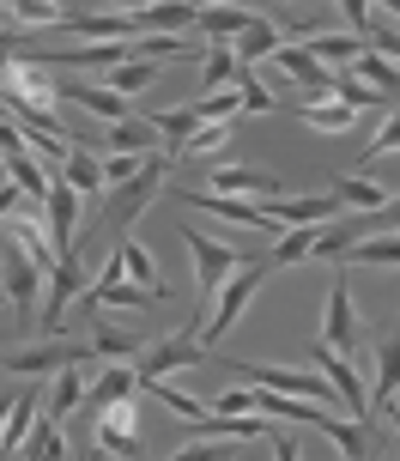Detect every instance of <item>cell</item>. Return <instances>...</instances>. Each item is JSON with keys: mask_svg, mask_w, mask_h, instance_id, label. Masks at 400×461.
<instances>
[{"mask_svg": "<svg viewBox=\"0 0 400 461\" xmlns=\"http://www.w3.org/2000/svg\"><path fill=\"white\" fill-rule=\"evenodd\" d=\"M170 164H176V158H170L164 146H158V152H146V164H140V170H134L128 183H116L110 194H103V201H97V219H110L116 230H128V225H134V219H140L146 207H152V201H158V188H164Z\"/></svg>", "mask_w": 400, "mask_h": 461, "instance_id": "6da1fadb", "label": "cell"}, {"mask_svg": "<svg viewBox=\"0 0 400 461\" xmlns=\"http://www.w3.org/2000/svg\"><path fill=\"white\" fill-rule=\"evenodd\" d=\"M267 279V255H255V261H243L225 285H218V298H212V310H207V322L194 328L200 334V346H212V340H225L236 322H243V310H249V298H255V285Z\"/></svg>", "mask_w": 400, "mask_h": 461, "instance_id": "7a4b0ae2", "label": "cell"}, {"mask_svg": "<svg viewBox=\"0 0 400 461\" xmlns=\"http://www.w3.org/2000/svg\"><path fill=\"white\" fill-rule=\"evenodd\" d=\"M0 279H6V298H13V316L19 328H37V303H43V279L49 267L24 249L19 237H6V255H0Z\"/></svg>", "mask_w": 400, "mask_h": 461, "instance_id": "3957f363", "label": "cell"}, {"mask_svg": "<svg viewBox=\"0 0 400 461\" xmlns=\"http://www.w3.org/2000/svg\"><path fill=\"white\" fill-rule=\"evenodd\" d=\"M182 243H189L194 255V285H200V310H212V298H218V285L243 267V261H255L249 249H231V243H218V237H207V230L182 225Z\"/></svg>", "mask_w": 400, "mask_h": 461, "instance_id": "277c9868", "label": "cell"}, {"mask_svg": "<svg viewBox=\"0 0 400 461\" xmlns=\"http://www.w3.org/2000/svg\"><path fill=\"white\" fill-rule=\"evenodd\" d=\"M207 358H212V352L194 340V328H176V334L152 340L140 358H134V365H140V389H146V383H170L176 370H194V365H207Z\"/></svg>", "mask_w": 400, "mask_h": 461, "instance_id": "5b68a950", "label": "cell"}, {"mask_svg": "<svg viewBox=\"0 0 400 461\" xmlns=\"http://www.w3.org/2000/svg\"><path fill=\"white\" fill-rule=\"evenodd\" d=\"M85 292V261H79V249L61 255L55 267H49L43 279V303H37V334H61V322H67V303Z\"/></svg>", "mask_w": 400, "mask_h": 461, "instance_id": "8992f818", "label": "cell"}, {"mask_svg": "<svg viewBox=\"0 0 400 461\" xmlns=\"http://www.w3.org/2000/svg\"><path fill=\"white\" fill-rule=\"evenodd\" d=\"M182 201L200 207V212H218V219H231V225H243V230H255V237H267V243L285 230L261 201H231V194H218V188H182Z\"/></svg>", "mask_w": 400, "mask_h": 461, "instance_id": "52a82bcc", "label": "cell"}, {"mask_svg": "<svg viewBox=\"0 0 400 461\" xmlns=\"http://www.w3.org/2000/svg\"><path fill=\"white\" fill-rule=\"evenodd\" d=\"M85 358H92V346H67L61 334H43L37 346H24V352L6 358V376H31L37 383V376H55L61 365H85Z\"/></svg>", "mask_w": 400, "mask_h": 461, "instance_id": "ba28073f", "label": "cell"}, {"mask_svg": "<svg viewBox=\"0 0 400 461\" xmlns=\"http://www.w3.org/2000/svg\"><path fill=\"white\" fill-rule=\"evenodd\" d=\"M92 456H146L140 443H134V394L128 401H110V407H97V443Z\"/></svg>", "mask_w": 400, "mask_h": 461, "instance_id": "9c48e42d", "label": "cell"}, {"mask_svg": "<svg viewBox=\"0 0 400 461\" xmlns=\"http://www.w3.org/2000/svg\"><path fill=\"white\" fill-rule=\"evenodd\" d=\"M55 97H73V104H79L85 115H97L103 128H110V122H128V115H134V104H128L121 92H110L103 79H55Z\"/></svg>", "mask_w": 400, "mask_h": 461, "instance_id": "30bf717a", "label": "cell"}, {"mask_svg": "<svg viewBox=\"0 0 400 461\" xmlns=\"http://www.w3.org/2000/svg\"><path fill=\"white\" fill-rule=\"evenodd\" d=\"M79 188L61 183V176H49V194H43V219H49V237H55V255H73V230H79Z\"/></svg>", "mask_w": 400, "mask_h": 461, "instance_id": "8fae6325", "label": "cell"}, {"mask_svg": "<svg viewBox=\"0 0 400 461\" xmlns=\"http://www.w3.org/2000/svg\"><path fill=\"white\" fill-rule=\"evenodd\" d=\"M322 346L333 352H358V303H352V285L346 279H333L328 285V310H322Z\"/></svg>", "mask_w": 400, "mask_h": 461, "instance_id": "7c38bea8", "label": "cell"}, {"mask_svg": "<svg viewBox=\"0 0 400 461\" xmlns=\"http://www.w3.org/2000/svg\"><path fill=\"white\" fill-rule=\"evenodd\" d=\"M316 370H322L333 389H340V401H346V413H352V419L370 413V383L358 376V365L346 358V352H333V346H316Z\"/></svg>", "mask_w": 400, "mask_h": 461, "instance_id": "4fadbf2b", "label": "cell"}, {"mask_svg": "<svg viewBox=\"0 0 400 461\" xmlns=\"http://www.w3.org/2000/svg\"><path fill=\"white\" fill-rule=\"evenodd\" d=\"M400 407V328L382 340L377 352V376H370V419H395Z\"/></svg>", "mask_w": 400, "mask_h": 461, "instance_id": "5bb4252c", "label": "cell"}, {"mask_svg": "<svg viewBox=\"0 0 400 461\" xmlns=\"http://www.w3.org/2000/svg\"><path fill=\"white\" fill-rule=\"evenodd\" d=\"M261 207L273 212L280 225H328V219H340V201H333V188L328 194H273V201H261Z\"/></svg>", "mask_w": 400, "mask_h": 461, "instance_id": "9a60e30c", "label": "cell"}, {"mask_svg": "<svg viewBox=\"0 0 400 461\" xmlns=\"http://www.w3.org/2000/svg\"><path fill=\"white\" fill-rule=\"evenodd\" d=\"M61 31H73V37H97V43H121V37H140V13H73V19H61Z\"/></svg>", "mask_w": 400, "mask_h": 461, "instance_id": "2e32d148", "label": "cell"}, {"mask_svg": "<svg viewBox=\"0 0 400 461\" xmlns=\"http://www.w3.org/2000/svg\"><path fill=\"white\" fill-rule=\"evenodd\" d=\"M85 394H92V376H85V365H61L55 376H49V389H43V413L67 425V413L85 401Z\"/></svg>", "mask_w": 400, "mask_h": 461, "instance_id": "e0dca14e", "label": "cell"}, {"mask_svg": "<svg viewBox=\"0 0 400 461\" xmlns=\"http://www.w3.org/2000/svg\"><path fill=\"white\" fill-rule=\"evenodd\" d=\"M207 188H218V194H261V201L285 194L280 176H273V170H255V164H225V170H212Z\"/></svg>", "mask_w": 400, "mask_h": 461, "instance_id": "ac0fdd59", "label": "cell"}, {"mask_svg": "<svg viewBox=\"0 0 400 461\" xmlns=\"http://www.w3.org/2000/svg\"><path fill=\"white\" fill-rule=\"evenodd\" d=\"M273 68H280L285 79H298L304 92H328V86H333V68H322L304 43H280V49H273Z\"/></svg>", "mask_w": 400, "mask_h": 461, "instance_id": "d6986e66", "label": "cell"}, {"mask_svg": "<svg viewBox=\"0 0 400 461\" xmlns=\"http://www.w3.org/2000/svg\"><path fill=\"white\" fill-rule=\"evenodd\" d=\"M79 298L92 303V310H152V292H146L140 279H128V274H116V279H97L92 292H79Z\"/></svg>", "mask_w": 400, "mask_h": 461, "instance_id": "ffe728a7", "label": "cell"}, {"mask_svg": "<svg viewBox=\"0 0 400 461\" xmlns=\"http://www.w3.org/2000/svg\"><path fill=\"white\" fill-rule=\"evenodd\" d=\"M280 43H285V24H273L267 13H261V19H249V24H243V31L231 37V49H236V61H243V68H255V61H273V49H280Z\"/></svg>", "mask_w": 400, "mask_h": 461, "instance_id": "44dd1931", "label": "cell"}, {"mask_svg": "<svg viewBox=\"0 0 400 461\" xmlns=\"http://www.w3.org/2000/svg\"><path fill=\"white\" fill-rule=\"evenodd\" d=\"M304 49L322 61V68L340 73V68H352L358 55L370 49V37H358V31H316V37H304Z\"/></svg>", "mask_w": 400, "mask_h": 461, "instance_id": "7402d4cb", "label": "cell"}, {"mask_svg": "<svg viewBox=\"0 0 400 461\" xmlns=\"http://www.w3.org/2000/svg\"><path fill=\"white\" fill-rule=\"evenodd\" d=\"M140 389V365L134 358H103V370L92 376V407H110V401H128V394Z\"/></svg>", "mask_w": 400, "mask_h": 461, "instance_id": "603a6c76", "label": "cell"}, {"mask_svg": "<svg viewBox=\"0 0 400 461\" xmlns=\"http://www.w3.org/2000/svg\"><path fill=\"white\" fill-rule=\"evenodd\" d=\"M37 413H43V389H19V394H13V413H6V425H0V431H6V438H0V461L24 449V438H31Z\"/></svg>", "mask_w": 400, "mask_h": 461, "instance_id": "cb8c5ba5", "label": "cell"}, {"mask_svg": "<svg viewBox=\"0 0 400 461\" xmlns=\"http://www.w3.org/2000/svg\"><path fill=\"white\" fill-rule=\"evenodd\" d=\"M249 19H261L249 0H218V6H200V13H194V24L207 31L212 43H231V37H236V31H243Z\"/></svg>", "mask_w": 400, "mask_h": 461, "instance_id": "d4e9b609", "label": "cell"}, {"mask_svg": "<svg viewBox=\"0 0 400 461\" xmlns=\"http://www.w3.org/2000/svg\"><path fill=\"white\" fill-rule=\"evenodd\" d=\"M55 176H61V183H73L85 201H103V188H110V183H103V158H97L92 146H73L67 164H61Z\"/></svg>", "mask_w": 400, "mask_h": 461, "instance_id": "484cf974", "label": "cell"}, {"mask_svg": "<svg viewBox=\"0 0 400 461\" xmlns=\"http://www.w3.org/2000/svg\"><path fill=\"white\" fill-rule=\"evenodd\" d=\"M298 122H304V128H316V134H352L358 110H352V104H340V97H333V104H322V92H316V97H304V104H298Z\"/></svg>", "mask_w": 400, "mask_h": 461, "instance_id": "4316f807", "label": "cell"}, {"mask_svg": "<svg viewBox=\"0 0 400 461\" xmlns=\"http://www.w3.org/2000/svg\"><path fill=\"white\" fill-rule=\"evenodd\" d=\"M116 255H121V274H128V279H140V285L152 292V298H170V279L158 274V267H152V255H146L140 243L128 237V230L116 237Z\"/></svg>", "mask_w": 400, "mask_h": 461, "instance_id": "83f0119b", "label": "cell"}, {"mask_svg": "<svg viewBox=\"0 0 400 461\" xmlns=\"http://www.w3.org/2000/svg\"><path fill=\"white\" fill-rule=\"evenodd\" d=\"M236 73H243V61H236L231 43H207V55H200V97L225 92V86H236Z\"/></svg>", "mask_w": 400, "mask_h": 461, "instance_id": "f1b7e54d", "label": "cell"}, {"mask_svg": "<svg viewBox=\"0 0 400 461\" xmlns=\"http://www.w3.org/2000/svg\"><path fill=\"white\" fill-rule=\"evenodd\" d=\"M388 194H395V188H377V183H364V176H333L340 212H377V207H388Z\"/></svg>", "mask_w": 400, "mask_h": 461, "instance_id": "f546056e", "label": "cell"}, {"mask_svg": "<svg viewBox=\"0 0 400 461\" xmlns=\"http://www.w3.org/2000/svg\"><path fill=\"white\" fill-rule=\"evenodd\" d=\"M352 267H400V230H382V237H358L352 249L340 255Z\"/></svg>", "mask_w": 400, "mask_h": 461, "instance_id": "4dcf8cb0", "label": "cell"}, {"mask_svg": "<svg viewBox=\"0 0 400 461\" xmlns=\"http://www.w3.org/2000/svg\"><path fill=\"white\" fill-rule=\"evenodd\" d=\"M103 86H110V92H121V97H140V92H152V86H158V61L134 55V61H121V68L103 73Z\"/></svg>", "mask_w": 400, "mask_h": 461, "instance_id": "1f68e13d", "label": "cell"}, {"mask_svg": "<svg viewBox=\"0 0 400 461\" xmlns=\"http://www.w3.org/2000/svg\"><path fill=\"white\" fill-rule=\"evenodd\" d=\"M140 352H146L140 334H128V328H116V322H103V316H97V328H92V358H140Z\"/></svg>", "mask_w": 400, "mask_h": 461, "instance_id": "d6a6232c", "label": "cell"}, {"mask_svg": "<svg viewBox=\"0 0 400 461\" xmlns=\"http://www.w3.org/2000/svg\"><path fill=\"white\" fill-rule=\"evenodd\" d=\"M304 255H316V225H285L273 237V249H267V267H291Z\"/></svg>", "mask_w": 400, "mask_h": 461, "instance_id": "836d02e7", "label": "cell"}, {"mask_svg": "<svg viewBox=\"0 0 400 461\" xmlns=\"http://www.w3.org/2000/svg\"><path fill=\"white\" fill-rule=\"evenodd\" d=\"M352 73H358V79H370V86H377V92L388 97V104H400V68L388 61V55H377V49H364V55L352 61Z\"/></svg>", "mask_w": 400, "mask_h": 461, "instance_id": "e575fe53", "label": "cell"}, {"mask_svg": "<svg viewBox=\"0 0 400 461\" xmlns=\"http://www.w3.org/2000/svg\"><path fill=\"white\" fill-rule=\"evenodd\" d=\"M152 122H140V115H128V122H110V128H103V146H110V152H152ZM158 146H164V140H158Z\"/></svg>", "mask_w": 400, "mask_h": 461, "instance_id": "d590c367", "label": "cell"}, {"mask_svg": "<svg viewBox=\"0 0 400 461\" xmlns=\"http://www.w3.org/2000/svg\"><path fill=\"white\" fill-rule=\"evenodd\" d=\"M328 97H340V104H352V110H377V104H388V97H382L377 86H370V79H358L352 68H340V73H333Z\"/></svg>", "mask_w": 400, "mask_h": 461, "instance_id": "8d00e7d4", "label": "cell"}, {"mask_svg": "<svg viewBox=\"0 0 400 461\" xmlns=\"http://www.w3.org/2000/svg\"><path fill=\"white\" fill-rule=\"evenodd\" d=\"M19 456H43V461H61L67 456V438H61V419L37 413V425H31V438H24Z\"/></svg>", "mask_w": 400, "mask_h": 461, "instance_id": "74e56055", "label": "cell"}, {"mask_svg": "<svg viewBox=\"0 0 400 461\" xmlns=\"http://www.w3.org/2000/svg\"><path fill=\"white\" fill-rule=\"evenodd\" d=\"M67 13H61V0H13L6 6V24L13 31H37V24H61Z\"/></svg>", "mask_w": 400, "mask_h": 461, "instance_id": "f35d334b", "label": "cell"}, {"mask_svg": "<svg viewBox=\"0 0 400 461\" xmlns=\"http://www.w3.org/2000/svg\"><path fill=\"white\" fill-rule=\"evenodd\" d=\"M189 24H194L189 0H152L140 13V31H189Z\"/></svg>", "mask_w": 400, "mask_h": 461, "instance_id": "ab89813d", "label": "cell"}, {"mask_svg": "<svg viewBox=\"0 0 400 461\" xmlns=\"http://www.w3.org/2000/svg\"><path fill=\"white\" fill-rule=\"evenodd\" d=\"M358 237H364V225H346V219H328V225H316V255H322V261H340V255L352 249Z\"/></svg>", "mask_w": 400, "mask_h": 461, "instance_id": "60d3db41", "label": "cell"}, {"mask_svg": "<svg viewBox=\"0 0 400 461\" xmlns=\"http://www.w3.org/2000/svg\"><path fill=\"white\" fill-rule=\"evenodd\" d=\"M6 170H13V183H19L24 194H37V201L49 194V164L37 158V152H13V158H6Z\"/></svg>", "mask_w": 400, "mask_h": 461, "instance_id": "b9f144b4", "label": "cell"}, {"mask_svg": "<svg viewBox=\"0 0 400 461\" xmlns=\"http://www.w3.org/2000/svg\"><path fill=\"white\" fill-rule=\"evenodd\" d=\"M6 237H19V243L37 255L43 267H55V261H61V255H55V237H49V225H37V219H13V225H6Z\"/></svg>", "mask_w": 400, "mask_h": 461, "instance_id": "7bdbcfd3", "label": "cell"}, {"mask_svg": "<svg viewBox=\"0 0 400 461\" xmlns=\"http://www.w3.org/2000/svg\"><path fill=\"white\" fill-rule=\"evenodd\" d=\"M194 115H200V122H236V115H243V92L225 86V92H212V97H194Z\"/></svg>", "mask_w": 400, "mask_h": 461, "instance_id": "ee69618b", "label": "cell"}, {"mask_svg": "<svg viewBox=\"0 0 400 461\" xmlns=\"http://www.w3.org/2000/svg\"><path fill=\"white\" fill-rule=\"evenodd\" d=\"M225 140H231V122H200L189 134V146H182V158H212Z\"/></svg>", "mask_w": 400, "mask_h": 461, "instance_id": "f6af8a7d", "label": "cell"}, {"mask_svg": "<svg viewBox=\"0 0 400 461\" xmlns=\"http://www.w3.org/2000/svg\"><path fill=\"white\" fill-rule=\"evenodd\" d=\"M236 92H243V110H255V115H267V110H273V104H280V97L267 92V86H261V79H255V73H249V68L236 73Z\"/></svg>", "mask_w": 400, "mask_h": 461, "instance_id": "bcb514c9", "label": "cell"}, {"mask_svg": "<svg viewBox=\"0 0 400 461\" xmlns=\"http://www.w3.org/2000/svg\"><path fill=\"white\" fill-rule=\"evenodd\" d=\"M97 158H103V183L116 188V183H128V176L146 164V152H97Z\"/></svg>", "mask_w": 400, "mask_h": 461, "instance_id": "7dc6e473", "label": "cell"}, {"mask_svg": "<svg viewBox=\"0 0 400 461\" xmlns=\"http://www.w3.org/2000/svg\"><path fill=\"white\" fill-rule=\"evenodd\" d=\"M395 152H400V110H395V115H388V122L377 128V140L364 146V158H395Z\"/></svg>", "mask_w": 400, "mask_h": 461, "instance_id": "c3c4849f", "label": "cell"}, {"mask_svg": "<svg viewBox=\"0 0 400 461\" xmlns=\"http://www.w3.org/2000/svg\"><path fill=\"white\" fill-rule=\"evenodd\" d=\"M370 43H377V55H388V61L400 68V24L395 19H388V24H370Z\"/></svg>", "mask_w": 400, "mask_h": 461, "instance_id": "681fc988", "label": "cell"}, {"mask_svg": "<svg viewBox=\"0 0 400 461\" xmlns=\"http://www.w3.org/2000/svg\"><path fill=\"white\" fill-rule=\"evenodd\" d=\"M333 6H340V13H346V31H358V37H370V0H333Z\"/></svg>", "mask_w": 400, "mask_h": 461, "instance_id": "f907efd6", "label": "cell"}, {"mask_svg": "<svg viewBox=\"0 0 400 461\" xmlns=\"http://www.w3.org/2000/svg\"><path fill=\"white\" fill-rule=\"evenodd\" d=\"M212 413H255V389H225L212 401Z\"/></svg>", "mask_w": 400, "mask_h": 461, "instance_id": "816d5d0a", "label": "cell"}, {"mask_svg": "<svg viewBox=\"0 0 400 461\" xmlns=\"http://www.w3.org/2000/svg\"><path fill=\"white\" fill-rule=\"evenodd\" d=\"M0 152H6V158H13V152H31V146H24V128L6 122V115H0Z\"/></svg>", "mask_w": 400, "mask_h": 461, "instance_id": "f5cc1de1", "label": "cell"}, {"mask_svg": "<svg viewBox=\"0 0 400 461\" xmlns=\"http://www.w3.org/2000/svg\"><path fill=\"white\" fill-rule=\"evenodd\" d=\"M273 456H280V461H304V449H298V438H291L285 425L273 431Z\"/></svg>", "mask_w": 400, "mask_h": 461, "instance_id": "db71d44e", "label": "cell"}, {"mask_svg": "<svg viewBox=\"0 0 400 461\" xmlns=\"http://www.w3.org/2000/svg\"><path fill=\"white\" fill-rule=\"evenodd\" d=\"M370 225H382V230H400V194H388V207H377V212H370Z\"/></svg>", "mask_w": 400, "mask_h": 461, "instance_id": "11a10c76", "label": "cell"}, {"mask_svg": "<svg viewBox=\"0 0 400 461\" xmlns=\"http://www.w3.org/2000/svg\"><path fill=\"white\" fill-rule=\"evenodd\" d=\"M19 201H24V188H19V183H6V188H0V225H6V219L19 212Z\"/></svg>", "mask_w": 400, "mask_h": 461, "instance_id": "9f6ffc18", "label": "cell"}, {"mask_svg": "<svg viewBox=\"0 0 400 461\" xmlns=\"http://www.w3.org/2000/svg\"><path fill=\"white\" fill-rule=\"evenodd\" d=\"M103 6H110V13H146L152 0H103Z\"/></svg>", "mask_w": 400, "mask_h": 461, "instance_id": "6f0895ef", "label": "cell"}, {"mask_svg": "<svg viewBox=\"0 0 400 461\" xmlns=\"http://www.w3.org/2000/svg\"><path fill=\"white\" fill-rule=\"evenodd\" d=\"M13 394H19V389H6V394H0V425H6V413H13Z\"/></svg>", "mask_w": 400, "mask_h": 461, "instance_id": "680465c9", "label": "cell"}, {"mask_svg": "<svg viewBox=\"0 0 400 461\" xmlns=\"http://www.w3.org/2000/svg\"><path fill=\"white\" fill-rule=\"evenodd\" d=\"M6 183H13V170H6V152H0V188H6Z\"/></svg>", "mask_w": 400, "mask_h": 461, "instance_id": "91938a15", "label": "cell"}, {"mask_svg": "<svg viewBox=\"0 0 400 461\" xmlns=\"http://www.w3.org/2000/svg\"><path fill=\"white\" fill-rule=\"evenodd\" d=\"M0 310H13V298H6V279H0Z\"/></svg>", "mask_w": 400, "mask_h": 461, "instance_id": "94428289", "label": "cell"}, {"mask_svg": "<svg viewBox=\"0 0 400 461\" xmlns=\"http://www.w3.org/2000/svg\"><path fill=\"white\" fill-rule=\"evenodd\" d=\"M0 6H13V0H0Z\"/></svg>", "mask_w": 400, "mask_h": 461, "instance_id": "6125c7cd", "label": "cell"}, {"mask_svg": "<svg viewBox=\"0 0 400 461\" xmlns=\"http://www.w3.org/2000/svg\"><path fill=\"white\" fill-rule=\"evenodd\" d=\"M395 419H400V407H395Z\"/></svg>", "mask_w": 400, "mask_h": 461, "instance_id": "be15d7a7", "label": "cell"}]
</instances>
